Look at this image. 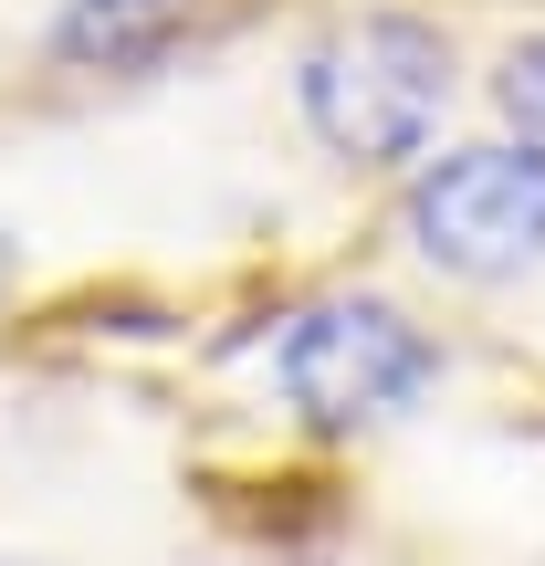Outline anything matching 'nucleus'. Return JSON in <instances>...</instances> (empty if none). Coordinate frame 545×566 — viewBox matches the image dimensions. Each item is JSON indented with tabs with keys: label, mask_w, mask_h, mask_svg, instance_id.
I'll use <instances>...</instances> for the list:
<instances>
[{
	"label": "nucleus",
	"mask_w": 545,
	"mask_h": 566,
	"mask_svg": "<svg viewBox=\"0 0 545 566\" xmlns=\"http://www.w3.org/2000/svg\"><path fill=\"white\" fill-rule=\"evenodd\" d=\"M294 95L346 168H409L430 158V126L451 105V42L409 11H357L304 53Z\"/></svg>",
	"instance_id": "f257e3e1"
},
{
	"label": "nucleus",
	"mask_w": 545,
	"mask_h": 566,
	"mask_svg": "<svg viewBox=\"0 0 545 566\" xmlns=\"http://www.w3.org/2000/svg\"><path fill=\"white\" fill-rule=\"evenodd\" d=\"M430 378H441V346L388 294H325L304 315H283V336H273V388L294 399L304 430H378Z\"/></svg>",
	"instance_id": "f03ea898"
},
{
	"label": "nucleus",
	"mask_w": 545,
	"mask_h": 566,
	"mask_svg": "<svg viewBox=\"0 0 545 566\" xmlns=\"http://www.w3.org/2000/svg\"><path fill=\"white\" fill-rule=\"evenodd\" d=\"M409 252L451 283H525L545 273V158L483 137L409 168Z\"/></svg>",
	"instance_id": "7ed1b4c3"
},
{
	"label": "nucleus",
	"mask_w": 545,
	"mask_h": 566,
	"mask_svg": "<svg viewBox=\"0 0 545 566\" xmlns=\"http://www.w3.org/2000/svg\"><path fill=\"white\" fill-rule=\"evenodd\" d=\"M200 0H63L53 11V53L84 74H147L168 42L189 32Z\"/></svg>",
	"instance_id": "20e7f679"
},
{
	"label": "nucleus",
	"mask_w": 545,
	"mask_h": 566,
	"mask_svg": "<svg viewBox=\"0 0 545 566\" xmlns=\"http://www.w3.org/2000/svg\"><path fill=\"white\" fill-rule=\"evenodd\" d=\"M493 105L514 116V137H525V158H545V32L514 42L504 74H493Z\"/></svg>",
	"instance_id": "39448f33"
},
{
	"label": "nucleus",
	"mask_w": 545,
	"mask_h": 566,
	"mask_svg": "<svg viewBox=\"0 0 545 566\" xmlns=\"http://www.w3.org/2000/svg\"><path fill=\"white\" fill-rule=\"evenodd\" d=\"M0 294H11V231H0Z\"/></svg>",
	"instance_id": "423d86ee"
}]
</instances>
